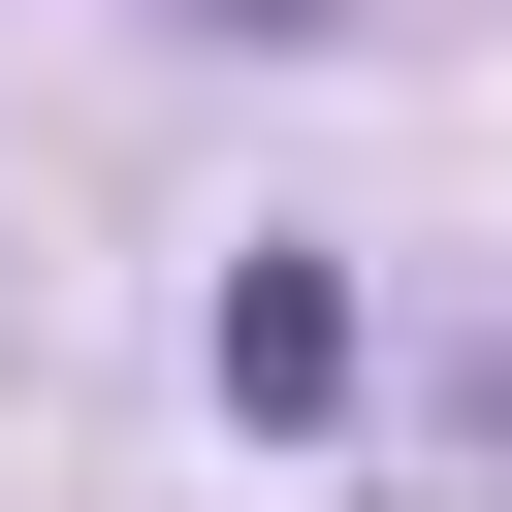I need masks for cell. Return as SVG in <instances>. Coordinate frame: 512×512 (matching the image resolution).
Here are the masks:
<instances>
[{
	"mask_svg": "<svg viewBox=\"0 0 512 512\" xmlns=\"http://www.w3.org/2000/svg\"><path fill=\"white\" fill-rule=\"evenodd\" d=\"M192 384H224L256 448H320V416L384 384V320H352V256H224V320H192Z\"/></svg>",
	"mask_w": 512,
	"mask_h": 512,
	"instance_id": "cell-1",
	"label": "cell"
},
{
	"mask_svg": "<svg viewBox=\"0 0 512 512\" xmlns=\"http://www.w3.org/2000/svg\"><path fill=\"white\" fill-rule=\"evenodd\" d=\"M448 480H480V512H512V352H480V384H448Z\"/></svg>",
	"mask_w": 512,
	"mask_h": 512,
	"instance_id": "cell-2",
	"label": "cell"
}]
</instances>
